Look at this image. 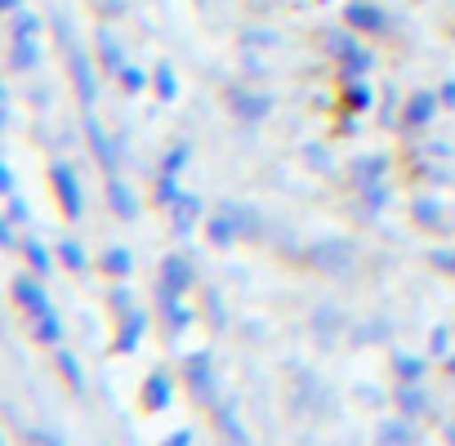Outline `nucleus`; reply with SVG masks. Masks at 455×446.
I'll use <instances>...</instances> for the list:
<instances>
[{"instance_id":"nucleus-1","label":"nucleus","mask_w":455,"mask_h":446,"mask_svg":"<svg viewBox=\"0 0 455 446\" xmlns=\"http://www.w3.org/2000/svg\"><path fill=\"white\" fill-rule=\"evenodd\" d=\"M50 179H54V192H59V205L72 214V219H81L85 214V196H81V183H76V170L68 165V161H54L50 165Z\"/></svg>"},{"instance_id":"nucleus-2","label":"nucleus","mask_w":455,"mask_h":446,"mask_svg":"<svg viewBox=\"0 0 455 446\" xmlns=\"http://www.w3.org/2000/svg\"><path fill=\"white\" fill-rule=\"evenodd\" d=\"M68 41V63H72V76H76V94H81V103L85 108H94V99H99V81H94V68H90V59H85V50L72 41V36H63Z\"/></svg>"},{"instance_id":"nucleus-3","label":"nucleus","mask_w":455,"mask_h":446,"mask_svg":"<svg viewBox=\"0 0 455 446\" xmlns=\"http://www.w3.org/2000/svg\"><path fill=\"white\" fill-rule=\"evenodd\" d=\"M188 384H192L196 402L219 406V397H214V379H210V357H205V353H192V357H188Z\"/></svg>"},{"instance_id":"nucleus-4","label":"nucleus","mask_w":455,"mask_h":446,"mask_svg":"<svg viewBox=\"0 0 455 446\" xmlns=\"http://www.w3.org/2000/svg\"><path fill=\"white\" fill-rule=\"evenodd\" d=\"M344 19H348V28H357V32H388V14L375 10V5H366V0H353V5L344 10Z\"/></svg>"},{"instance_id":"nucleus-5","label":"nucleus","mask_w":455,"mask_h":446,"mask_svg":"<svg viewBox=\"0 0 455 446\" xmlns=\"http://www.w3.org/2000/svg\"><path fill=\"white\" fill-rule=\"evenodd\" d=\"M331 54H339V59H344V72H348V76H362V72L371 68V50L353 45L348 36H331Z\"/></svg>"},{"instance_id":"nucleus-6","label":"nucleus","mask_w":455,"mask_h":446,"mask_svg":"<svg viewBox=\"0 0 455 446\" xmlns=\"http://www.w3.org/2000/svg\"><path fill=\"white\" fill-rule=\"evenodd\" d=\"M192 286V264L183 259V255H170L165 264H161V291H170V295H183Z\"/></svg>"},{"instance_id":"nucleus-7","label":"nucleus","mask_w":455,"mask_h":446,"mask_svg":"<svg viewBox=\"0 0 455 446\" xmlns=\"http://www.w3.org/2000/svg\"><path fill=\"white\" fill-rule=\"evenodd\" d=\"M85 134H90V143H94V156H99V165H103L108 174H116V161H121V156H116V143L103 134V125H99L94 116H85Z\"/></svg>"},{"instance_id":"nucleus-8","label":"nucleus","mask_w":455,"mask_h":446,"mask_svg":"<svg viewBox=\"0 0 455 446\" xmlns=\"http://www.w3.org/2000/svg\"><path fill=\"white\" fill-rule=\"evenodd\" d=\"M14 299H19L32 317L50 313V295H45V286H36L32 277H19V282H14Z\"/></svg>"},{"instance_id":"nucleus-9","label":"nucleus","mask_w":455,"mask_h":446,"mask_svg":"<svg viewBox=\"0 0 455 446\" xmlns=\"http://www.w3.org/2000/svg\"><path fill=\"white\" fill-rule=\"evenodd\" d=\"M170 397H174L170 375H165V370H152V375H148V384H143V406H148V410H165V406H170Z\"/></svg>"},{"instance_id":"nucleus-10","label":"nucleus","mask_w":455,"mask_h":446,"mask_svg":"<svg viewBox=\"0 0 455 446\" xmlns=\"http://www.w3.org/2000/svg\"><path fill=\"white\" fill-rule=\"evenodd\" d=\"M143 331H148V313H143V308L125 313L121 335H116V353H134V348H139V339H143Z\"/></svg>"},{"instance_id":"nucleus-11","label":"nucleus","mask_w":455,"mask_h":446,"mask_svg":"<svg viewBox=\"0 0 455 446\" xmlns=\"http://www.w3.org/2000/svg\"><path fill=\"white\" fill-rule=\"evenodd\" d=\"M433 112H437V94L419 90V94L406 103V125H428V121H433Z\"/></svg>"},{"instance_id":"nucleus-12","label":"nucleus","mask_w":455,"mask_h":446,"mask_svg":"<svg viewBox=\"0 0 455 446\" xmlns=\"http://www.w3.org/2000/svg\"><path fill=\"white\" fill-rule=\"evenodd\" d=\"M108 201H112V210H116L121 219H134V210H139V205H134V192H130L116 174L108 179Z\"/></svg>"},{"instance_id":"nucleus-13","label":"nucleus","mask_w":455,"mask_h":446,"mask_svg":"<svg viewBox=\"0 0 455 446\" xmlns=\"http://www.w3.org/2000/svg\"><path fill=\"white\" fill-rule=\"evenodd\" d=\"M237 237H242V228L233 223V214H228V210L210 219V242H214V246H233Z\"/></svg>"},{"instance_id":"nucleus-14","label":"nucleus","mask_w":455,"mask_h":446,"mask_svg":"<svg viewBox=\"0 0 455 446\" xmlns=\"http://www.w3.org/2000/svg\"><path fill=\"white\" fill-rule=\"evenodd\" d=\"M32 335H36L41 344H59V339H63V322H59V313L50 308V313L32 317Z\"/></svg>"},{"instance_id":"nucleus-15","label":"nucleus","mask_w":455,"mask_h":446,"mask_svg":"<svg viewBox=\"0 0 455 446\" xmlns=\"http://www.w3.org/2000/svg\"><path fill=\"white\" fill-rule=\"evenodd\" d=\"M233 108H237L242 121H255V116H264L273 108V99H264V94H233Z\"/></svg>"},{"instance_id":"nucleus-16","label":"nucleus","mask_w":455,"mask_h":446,"mask_svg":"<svg viewBox=\"0 0 455 446\" xmlns=\"http://www.w3.org/2000/svg\"><path fill=\"white\" fill-rule=\"evenodd\" d=\"M379 174H384V156H362V161L353 165L357 187H379Z\"/></svg>"},{"instance_id":"nucleus-17","label":"nucleus","mask_w":455,"mask_h":446,"mask_svg":"<svg viewBox=\"0 0 455 446\" xmlns=\"http://www.w3.org/2000/svg\"><path fill=\"white\" fill-rule=\"evenodd\" d=\"M201 214V201L192 196V192H179V201H174V223H179V233H188L192 228V219Z\"/></svg>"},{"instance_id":"nucleus-18","label":"nucleus","mask_w":455,"mask_h":446,"mask_svg":"<svg viewBox=\"0 0 455 446\" xmlns=\"http://www.w3.org/2000/svg\"><path fill=\"white\" fill-rule=\"evenodd\" d=\"M36 63H41V50H36V41H14L10 68H14V72H28V68H36Z\"/></svg>"},{"instance_id":"nucleus-19","label":"nucleus","mask_w":455,"mask_h":446,"mask_svg":"<svg viewBox=\"0 0 455 446\" xmlns=\"http://www.w3.org/2000/svg\"><path fill=\"white\" fill-rule=\"evenodd\" d=\"M99 54H103V68L108 72H125V54H121V45H116V36H99Z\"/></svg>"},{"instance_id":"nucleus-20","label":"nucleus","mask_w":455,"mask_h":446,"mask_svg":"<svg viewBox=\"0 0 455 446\" xmlns=\"http://www.w3.org/2000/svg\"><path fill=\"white\" fill-rule=\"evenodd\" d=\"M152 85H156V99H161V103H174V99H179V81H174V72H170L165 63L152 72Z\"/></svg>"},{"instance_id":"nucleus-21","label":"nucleus","mask_w":455,"mask_h":446,"mask_svg":"<svg viewBox=\"0 0 455 446\" xmlns=\"http://www.w3.org/2000/svg\"><path fill=\"white\" fill-rule=\"evenodd\" d=\"M161 308H165V317H170V326L174 331H183L188 322H192V313L179 304V295H170V291H161Z\"/></svg>"},{"instance_id":"nucleus-22","label":"nucleus","mask_w":455,"mask_h":446,"mask_svg":"<svg viewBox=\"0 0 455 446\" xmlns=\"http://www.w3.org/2000/svg\"><path fill=\"white\" fill-rule=\"evenodd\" d=\"M103 268H108L112 277H130V268H134V259H130V251H121V246H112V251L103 255Z\"/></svg>"},{"instance_id":"nucleus-23","label":"nucleus","mask_w":455,"mask_h":446,"mask_svg":"<svg viewBox=\"0 0 455 446\" xmlns=\"http://www.w3.org/2000/svg\"><path fill=\"white\" fill-rule=\"evenodd\" d=\"M41 32V19L36 14H23V10H14V41H32Z\"/></svg>"},{"instance_id":"nucleus-24","label":"nucleus","mask_w":455,"mask_h":446,"mask_svg":"<svg viewBox=\"0 0 455 446\" xmlns=\"http://www.w3.org/2000/svg\"><path fill=\"white\" fill-rule=\"evenodd\" d=\"M59 370H63V379H68L76 393L85 388V375H81V366H76V357H72V353H59Z\"/></svg>"},{"instance_id":"nucleus-25","label":"nucleus","mask_w":455,"mask_h":446,"mask_svg":"<svg viewBox=\"0 0 455 446\" xmlns=\"http://www.w3.org/2000/svg\"><path fill=\"white\" fill-rule=\"evenodd\" d=\"M228 214H233V223L242 233H259V219H255V210H246V205H223Z\"/></svg>"},{"instance_id":"nucleus-26","label":"nucleus","mask_w":455,"mask_h":446,"mask_svg":"<svg viewBox=\"0 0 455 446\" xmlns=\"http://www.w3.org/2000/svg\"><path fill=\"white\" fill-rule=\"evenodd\" d=\"M23 251H28V264H32V268H36V273L45 277V273H50V251H45L41 242H28Z\"/></svg>"},{"instance_id":"nucleus-27","label":"nucleus","mask_w":455,"mask_h":446,"mask_svg":"<svg viewBox=\"0 0 455 446\" xmlns=\"http://www.w3.org/2000/svg\"><path fill=\"white\" fill-rule=\"evenodd\" d=\"M397 402H402V410H411V415H419V410L428 406V402H424V393H419L415 384H406V388L397 393Z\"/></svg>"},{"instance_id":"nucleus-28","label":"nucleus","mask_w":455,"mask_h":446,"mask_svg":"<svg viewBox=\"0 0 455 446\" xmlns=\"http://www.w3.org/2000/svg\"><path fill=\"white\" fill-rule=\"evenodd\" d=\"M59 255H63V264H68L72 273H81V268H85V251H81L76 242H63V246H59Z\"/></svg>"},{"instance_id":"nucleus-29","label":"nucleus","mask_w":455,"mask_h":446,"mask_svg":"<svg viewBox=\"0 0 455 446\" xmlns=\"http://www.w3.org/2000/svg\"><path fill=\"white\" fill-rule=\"evenodd\" d=\"M397 375H402L406 384H415V379L424 375V362H419V357H397Z\"/></svg>"},{"instance_id":"nucleus-30","label":"nucleus","mask_w":455,"mask_h":446,"mask_svg":"<svg viewBox=\"0 0 455 446\" xmlns=\"http://www.w3.org/2000/svg\"><path fill=\"white\" fill-rule=\"evenodd\" d=\"M348 108H357V112L371 108V90H366V81H353V85H348Z\"/></svg>"},{"instance_id":"nucleus-31","label":"nucleus","mask_w":455,"mask_h":446,"mask_svg":"<svg viewBox=\"0 0 455 446\" xmlns=\"http://www.w3.org/2000/svg\"><path fill=\"white\" fill-rule=\"evenodd\" d=\"M219 419L228 424V433H233V442H246V433H242V424H237V415H233V406H219Z\"/></svg>"},{"instance_id":"nucleus-32","label":"nucleus","mask_w":455,"mask_h":446,"mask_svg":"<svg viewBox=\"0 0 455 446\" xmlns=\"http://www.w3.org/2000/svg\"><path fill=\"white\" fill-rule=\"evenodd\" d=\"M121 81H125V90H130V94H139V90L148 85V76H143L139 68H125V72H121Z\"/></svg>"},{"instance_id":"nucleus-33","label":"nucleus","mask_w":455,"mask_h":446,"mask_svg":"<svg viewBox=\"0 0 455 446\" xmlns=\"http://www.w3.org/2000/svg\"><path fill=\"white\" fill-rule=\"evenodd\" d=\"M183 165H188V147L179 143V147H174V152L165 156V174H174V170H183Z\"/></svg>"},{"instance_id":"nucleus-34","label":"nucleus","mask_w":455,"mask_h":446,"mask_svg":"<svg viewBox=\"0 0 455 446\" xmlns=\"http://www.w3.org/2000/svg\"><path fill=\"white\" fill-rule=\"evenodd\" d=\"M112 308H116L121 317H125V313H134V304H130V291H125V286H116V291H112Z\"/></svg>"},{"instance_id":"nucleus-35","label":"nucleus","mask_w":455,"mask_h":446,"mask_svg":"<svg viewBox=\"0 0 455 446\" xmlns=\"http://www.w3.org/2000/svg\"><path fill=\"white\" fill-rule=\"evenodd\" d=\"M32 442H36V446H63V442H59L54 433H45V428H36V433H32Z\"/></svg>"},{"instance_id":"nucleus-36","label":"nucleus","mask_w":455,"mask_h":446,"mask_svg":"<svg viewBox=\"0 0 455 446\" xmlns=\"http://www.w3.org/2000/svg\"><path fill=\"white\" fill-rule=\"evenodd\" d=\"M442 103H446V108H455V81H451V85H442Z\"/></svg>"},{"instance_id":"nucleus-37","label":"nucleus","mask_w":455,"mask_h":446,"mask_svg":"<svg viewBox=\"0 0 455 446\" xmlns=\"http://www.w3.org/2000/svg\"><path fill=\"white\" fill-rule=\"evenodd\" d=\"M165 446H192V433H174V437H170Z\"/></svg>"},{"instance_id":"nucleus-38","label":"nucleus","mask_w":455,"mask_h":446,"mask_svg":"<svg viewBox=\"0 0 455 446\" xmlns=\"http://www.w3.org/2000/svg\"><path fill=\"white\" fill-rule=\"evenodd\" d=\"M0 5H5V10H19V0H0Z\"/></svg>"},{"instance_id":"nucleus-39","label":"nucleus","mask_w":455,"mask_h":446,"mask_svg":"<svg viewBox=\"0 0 455 446\" xmlns=\"http://www.w3.org/2000/svg\"><path fill=\"white\" fill-rule=\"evenodd\" d=\"M446 370H451V375H455V357H451V362H446Z\"/></svg>"},{"instance_id":"nucleus-40","label":"nucleus","mask_w":455,"mask_h":446,"mask_svg":"<svg viewBox=\"0 0 455 446\" xmlns=\"http://www.w3.org/2000/svg\"><path fill=\"white\" fill-rule=\"evenodd\" d=\"M451 446H455V424H451Z\"/></svg>"}]
</instances>
